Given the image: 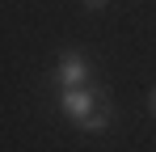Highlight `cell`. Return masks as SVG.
Returning a JSON list of instances; mask_svg holds the SVG:
<instances>
[{"label":"cell","instance_id":"7a4b0ae2","mask_svg":"<svg viewBox=\"0 0 156 152\" xmlns=\"http://www.w3.org/2000/svg\"><path fill=\"white\" fill-rule=\"evenodd\" d=\"M97 93H101V89H93V85H80V89H59V93H55V110H59L63 118L80 123V118H84V114L101 101Z\"/></svg>","mask_w":156,"mask_h":152},{"label":"cell","instance_id":"3957f363","mask_svg":"<svg viewBox=\"0 0 156 152\" xmlns=\"http://www.w3.org/2000/svg\"><path fill=\"white\" fill-rule=\"evenodd\" d=\"M110 123H114V106L101 97L93 110H89V114H84V118H80V131H84V135H101Z\"/></svg>","mask_w":156,"mask_h":152},{"label":"cell","instance_id":"6da1fadb","mask_svg":"<svg viewBox=\"0 0 156 152\" xmlns=\"http://www.w3.org/2000/svg\"><path fill=\"white\" fill-rule=\"evenodd\" d=\"M55 89H80V85H93V63L84 51H63L55 59V72H51Z\"/></svg>","mask_w":156,"mask_h":152},{"label":"cell","instance_id":"277c9868","mask_svg":"<svg viewBox=\"0 0 156 152\" xmlns=\"http://www.w3.org/2000/svg\"><path fill=\"white\" fill-rule=\"evenodd\" d=\"M110 0H84V9H105Z\"/></svg>","mask_w":156,"mask_h":152},{"label":"cell","instance_id":"5b68a950","mask_svg":"<svg viewBox=\"0 0 156 152\" xmlns=\"http://www.w3.org/2000/svg\"><path fill=\"white\" fill-rule=\"evenodd\" d=\"M148 110H152V114H156V89H152V93H148Z\"/></svg>","mask_w":156,"mask_h":152}]
</instances>
